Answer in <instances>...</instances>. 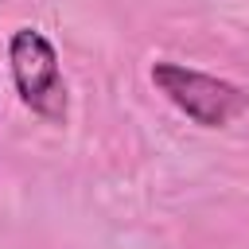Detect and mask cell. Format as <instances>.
<instances>
[{"mask_svg":"<svg viewBox=\"0 0 249 249\" xmlns=\"http://www.w3.org/2000/svg\"><path fill=\"white\" fill-rule=\"evenodd\" d=\"M152 86L195 124L202 128H226L230 121H237L249 109V93L226 78H214L206 70L160 58L152 62Z\"/></svg>","mask_w":249,"mask_h":249,"instance_id":"2","label":"cell"},{"mask_svg":"<svg viewBox=\"0 0 249 249\" xmlns=\"http://www.w3.org/2000/svg\"><path fill=\"white\" fill-rule=\"evenodd\" d=\"M8 70L19 101L43 117L47 124H66L70 117V89L62 78V62L54 43L39 27H16L8 39Z\"/></svg>","mask_w":249,"mask_h":249,"instance_id":"1","label":"cell"}]
</instances>
